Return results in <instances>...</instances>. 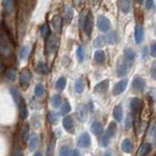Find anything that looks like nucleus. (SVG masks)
<instances>
[{
	"mask_svg": "<svg viewBox=\"0 0 156 156\" xmlns=\"http://www.w3.org/2000/svg\"><path fill=\"white\" fill-rule=\"evenodd\" d=\"M58 46H59V37L54 34H50L48 35L45 43V51L47 54L55 53Z\"/></svg>",
	"mask_w": 156,
	"mask_h": 156,
	"instance_id": "f257e3e1",
	"label": "nucleus"
},
{
	"mask_svg": "<svg viewBox=\"0 0 156 156\" xmlns=\"http://www.w3.org/2000/svg\"><path fill=\"white\" fill-rule=\"evenodd\" d=\"M77 144L79 147L81 148H87L88 146H90L91 144V139L88 133H83L81 136H79Z\"/></svg>",
	"mask_w": 156,
	"mask_h": 156,
	"instance_id": "f03ea898",
	"label": "nucleus"
},
{
	"mask_svg": "<svg viewBox=\"0 0 156 156\" xmlns=\"http://www.w3.org/2000/svg\"><path fill=\"white\" fill-rule=\"evenodd\" d=\"M34 94H35V96H37V97L44 96V94H45V88H44V86L42 83H38V84L35 86Z\"/></svg>",
	"mask_w": 156,
	"mask_h": 156,
	"instance_id": "2f4dec72",
	"label": "nucleus"
},
{
	"mask_svg": "<svg viewBox=\"0 0 156 156\" xmlns=\"http://www.w3.org/2000/svg\"><path fill=\"white\" fill-rule=\"evenodd\" d=\"M145 88V81L140 76H136L133 80V90L136 92H142Z\"/></svg>",
	"mask_w": 156,
	"mask_h": 156,
	"instance_id": "7ed1b4c3",
	"label": "nucleus"
},
{
	"mask_svg": "<svg viewBox=\"0 0 156 156\" xmlns=\"http://www.w3.org/2000/svg\"><path fill=\"white\" fill-rule=\"evenodd\" d=\"M109 140H110L109 137H107L106 136H104L103 137H102V140H101V145L103 146V147H106V146L108 145V144H109Z\"/></svg>",
	"mask_w": 156,
	"mask_h": 156,
	"instance_id": "de8ad7c7",
	"label": "nucleus"
},
{
	"mask_svg": "<svg viewBox=\"0 0 156 156\" xmlns=\"http://www.w3.org/2000/svg\"><path fill=\"white\" fill-rule=\"evenodd\" d=\"M62 124H63V128L65 129L66 132H68L69 133H74L75 124H74V120L72 116H70V115L65 116L63 121H62Z\"/></svg>",
	"mask_w": 156,
	"mask_h": 156,
	"instance_id": "423d86ee",
	"label": "nucleus"
},
{
	"mask_svg": "<svg viewBox=\"0 0 156 156\" xmlns=\"http://www.w3.org/2000/svg\"><path fill=\"white\" fill-rule=\"evenodd\" d=\"M108 87H109V80H104V81L98 83L94 87V91L97 93H103L107 90Z\"/></svg>",
	"mask_w": 156,
	"mask_h": 156,
	"instance_id": "dca6fc26",
	"label": "nucleus"
},
{
	"mask_svg": "<svg viewBox=\"0 0 156 156\" xmlns=\"http://www.w3.org/2000/svg\"><path fill=\"white\" fill-rule=\"evenodd\" d=\"M71 111V104L68 100H65L64 103L62 104L61 107V111H60V114L61 115H67Z\"/></svg>",
	"mask_w": 156,
	"mask_h": 156,
	"instance_id": "72a5a7b5",
	"label": "nucleus"
},
{
	"mask_svg": "<svg viewBox=\"0 0 156 156\" xmlns=\"http://www.w3.org/2000/svg\"><path fill=\"white\" fill-rule=\"evenodd\" d=\"M90 131L94 136H100L103 133V126L102 124L98 121H94L90 126Z\"/></svg>",
	"mask_w": 156,
	"mask_h": 156,
	"instance_id": "ddd939ff",
	"label": "nucleus"
},
{
	"mask_svg": "<svg viewBox=\"0 0 156 156\" xmlns=\"http://www.w3.org/2000/svg\"><path fill=\"white\" fill-rule=\"evenodd\" d=\"M94 61L98 64L104 63L105 61V53L102 50H96L94 53Z\"/></svg>",
	"mask_w": 156,
	"mask_h": 156,
	"instance_id": "cd10ccee",
	"label": "nucleus"
},
{
	"mask_svg": "<svg viewBox=\"0 0 156 156\" xmlns=\"http://www.w3.org/2000/svg\"><path fill=\"white\" fill-rule=\"evenodd\" d=\"M51 106L53 108H58V107H60L62 105V97L59 95V94H55L51 97Z\"/></svg>",
	"mask_w": 156,
	"mask_h": 156,
	"instance_id": "bb28decb",
	"label": "nucleus"
},
{
	"mask_svg": "<svg viewBox=\"0 0 156 156\" xmlns=\"http://www.w3.org/2000/svg\"><path fill=\"white\" fill-rule=\"evenodd\" d=\"M32 80V73L29 69L23 70V72L20 75V83L22 87H27Z\"/></svg>",
	"mask_w": 156,
	"mask_h": 156,
	"instance_id": "1a4fd4ad",
	"label": "nucleus"
},
{
	"mask_svg": "<svg viewBox=\"0 0 156 156\" xmlns=\"http://www.w3.org/2000/svg\"><path fill=\"white\" fill-rule=\"evenodd\" d=\"M150 74H151V77L156 80V62L152 64V67H151V69H150Z\"/></svg>",
	"mask_w": 156,
	"mask_h": 156,
	"instance_id": "49530a36",
	"label": "nucleus"
},
{
	"mask_svg": "<svg viewBox=\"0 0 156 156\" xmlns=\"http://www.w3.org/2000/svg\"><path fill=\"white\" fill-rule=\"evenodd\" d=\"M10 92H11V94L13 96V98H14L18 107H19V105H22V103H25L24 98L22 97L21 93L19 92V90H18L17 88H15V87L10 88Z\"/></svg>",
	"mask_w": 156,
	"mask_h": 156,
	"instance_id": "f8f14e48",
	"label": "nucleus"
},
{
	"mask_svg": "<svg viewBox=\"0 0 156 156\" xmlns=\"http://www.w3.org/2000/svg\"><path fill=\"white\" fill-rule=\"evenodd\" d=\"M86 1L87 0H74V4L77 8L81 9V8H83L84 4H86Z\"/></svg>",
	"mask_w": 156,
	"mask_h": 156,
	"instance_id": "a18cd8bd",
	"label": "nucleus"
},
{
	"mask_svg": "<svg viewBox=\"0 0 156 156\" xmlns=\"http://www.w3.org/2000/svg\"><path fill=\"white\" fill-rule=\"evenodd\" d=\"M84 90V83L83 81V79L79 78L76 80L75 82V90L78 93H82Z\"/></svg>",
	"mask_w": 156,
	"mask_h": 156,
	"instance_id": "7c9ffc66",
	"label": "nucleus"
},
{
	"mask_svg": "<svg viewBox=\"0 0 156 156\" xmlns=\"http://www.w3.org/2000/svg\"><path fill=\"white\" fill-rule=\"evenodd\" d=\"M18 109H19V116H20V118L22 120H26L27 118H28L29 111H28V107H27L26 103L19 106V107H18Z\"/></svg>",
	"mask_w": 156,
	"mask_h": 156,
	"instance_id": "a878e982",
	"label": "nucleus"
},
{
	"mask_svg": "<svg viewBox=\"0 0 156 156\" xmlns=\"http://www.w3.org/2000/svg\"><path fill=\"white\" fill-rule=\"evenodd\" d=\"M150 53H151V55H152L153 57H156V41L152 42V44H151Z\"/></svg>",
	"mask_w": 156,
	"mask_h": 156,
	"instance_id": "09e8293b",
	"label": "nucleus"
},
{
	"mask_svg": "<svg viewBox=\"0 0 156 156\" xmlns=\"http://www.w3.org/2000/svg\"><path fill=\"white\" fill-rule=\"evenodd\" d=\"M73 16H74V11H73L72 6L66 5L65 6V18H66L67 23H70V22L72 21Z\"/></svg>",
	"mask_w": 156,
	"mask_h": 156,
	"instance_id": "c85d7f7f",
	"label": "nucleus"
},
{
	"mask_svg": "<svg viewBox=\"0 0 156 156\" xmlns=\"http://www.w3.org/2000/svg\"><path fill=\"white\" fill-rule=\"evenodd\" d=\"M66 84H67V80H66V78L60 77L59 79L57 80V82L55 83V87H56V90L62 91L66 87Z\"/></svg>",
	"mask_w": 156,
	"mask_h": 156,
	"instance_id": "c756f323",
	"label": "nucleus"
},
{
	"mask_svg": "<svg viewBox=\"0 0 156 156\" xmlns=\"http://www.w3.org/2000/svg\"><path fill=\"white\" fill-rule=\"evenodd\" d=\"M5 76H6V78L9 80V81H15L16 78H17V73H16V71L15 70H13V69H8L6 71V73H5Z\"/></svg>",
	"mask_w": 156,
	"mask_h": 156,
	"instance_id": "c9c22d12",
	"label": "nucleus"
},
{
	"mask_svg": "<svg viewBox=\"0 0 156 156\" xmlns=\"http://www.w3.org/2000/svg\"><path fill=\"white\" fill-rule=\"evenodd\" d=\"M153 5V0H146V3H145V8L146 9H150Z\"/></svg>",
	"mask_w": 156,
	"mask_h": 156,
	"instance_id": "8fccbe9b",
	"label": "nucleus"
},
{
	"mask_svg": "<svg viewBox=\"0 0 156 156\" xmlns=\"http://www.w3.org/2000/svg\"><path fill=\"white\" fill-rule=\"evenodd\" d=\"M35 72L39 75H46L49 72V68H48V66L45 63H43V62H38L37 65L35 66Z\"/></svg>",
	"mask_w": 156,
	"mask_h": 156,
	"instance_id": "aec40b11",
	"label": "nucleus"
},
{
	"mask_svg": "<svg viewBox=\"0 0 156 156\" xmlns=\"http://www.w3.org/2000/svg\"><path fill=\"white\" fill-rule=\"evenodd\" d=\"M106 41L109 44H115L116 42L118 41V37L117 34L116 33H109L108 34L106 35Z\"/></svg>",
	"mask_w": 156,
	"mask_h": 156,
	"instance_id": "473e14b6",
	"label": "nucleus"
},
{
	"mask_svg": "<svg viewBox=\"0 0 156 156\" xmlns=\"http://www.w3.org/2000/svg\"><path fill=\"white\" fill-rule=\"evenodd\" d=\"M38 145V136L37 135H33L32 136L30 137L29 140V147H30V150H34L35 148L37 147Z\"/></svg>",
	"mask_w": 156,
	"mask_h": 156,
	"instance_id": "393cba45",
	"label": "nucleus"
},
{
	"mask_svg": "<svg viewBox=\"0 0 156 156\" xmlns=\"http://www.w3.org/2000/svg\"><path fill=\"white\" fill-rule=\"evenodd\" d=\"M30 140V129H29V126L27 125L24 129V132H23V140L25 142H27Z\"/></svg>",
	"mask_w": 156,
	"mask_h": 156,
	"instance_id": "79ce46f5",
	"label": "nucleus"
},
{
	"mask_svg": "<svg viewBox=\"0 0 156 156\" xmlns=\"http://www.w3.org/2000/svg\"><path fill=\"white\" fill-rule=\"evenodd\" d=\"M144 26L140 23H137L136 28H135V39H136V43L140 44L144 41Z\"/></svg>",
	"mask_w": 156,
	"mask_h": 156,
	"instance_id": "0eeeda50",
	"label": "nucleus"
},
{
	"mask_svg": "<svg viewBox=\"0 0 156 156\" xmlns=\"http://www.w3.org/2000/svg\"><path fill=\"white\" fill-rule=\"evenodd\" d=\"M77 57L80 62H83L84 60V57H86V51H84V48L83 46H80L77 49Z\"/></svg>",
	"mask_w": 156,
	"mask_h": 156,
	"instance_id": "4c0bfd02",
	"label": "nucleus"
},
{
	"mask_svg": "<svg viewBox=\"0 0 156 156\" xmlns=\"http://www.w3.org/2000/svg\"><path fill=\"white\" fill-rule=\"evenodd\" d=\"M105 44V39L103 37H101V35H99V37H97L94 41H93V46L96 47V48H101L103 47Z\"/></svg>",
	"mask_w": 156,
	"mask_h": 156,
	"instance_id": "f704fd0d",
	"label": "nucleus"
},
{
	"mask_svg": "<svg viewBox=\"0 0 156 156\" xmlns=\"http://www.w3.org/2000/svg\"><path fill=\"white\" fill-rule=\"evenodd\" d=\"M136 57V52L131 48H126L124 51V60L127 62L128 64H130L131 62L133 61Z\"/></svg>",
	"mask_w": 156,
	"mask_h": 156,
	"instance_id": "a211bd4d",
	"label": "nucleus"
},
{
	"mask_svg": "<svg viewBox=\"0 0 156 156\" xmlns=\"http://www.w3.org/2000/svg\"><path fill=\"white\" fill-rule=\"evenodd\" d=\"M47 118H48V121H49L50 124L56 125L58 123V121H59L60 114H58L56 112H53V111H49L47 114Z\"/></svg>",
	"mask_w": 156,
	"mask_h": 156,
	"instance_id": "b1692460",
	"label": "nucleus"
},
{
	"mask_svg": "<svg viewBox=\"0 0 156 156\" xmlns=\"http://www.w3.org/2000/svg\"><path fill=\"white\" fill-rule=\"evenodd\" d=\"M142 106H144V103H142L141 99L137 98V97H133L130 101V108L133 115L139 114L142 109Z\"/></svg>",
	"mask_w": 156,
	"mask_h": 156,
	"instance_id": "39448f33",
	"label": "nucleus"
},
{
	"mask_svg": "<svg viewBox=\"0 0 156 156\" xmlns=\"http://www.w3.org/2000/svg\"><path fill=\"white\" fill-rule=\"evenodd\" d=\"M113 117L116 121H122L123 119V109L121 105H116L113 109Z\"/></svg>",
	"mask_w": 156,
	"mask_h": 156,
	"instance_id": "412c9836",
	"label": "nucleus"
},
{
	"mask_svg": "<svg viewBox=\"0 0 156 156\" xmlns=\"http://www.w3.org/2000/svg\"><path fill=\"white\" fill-rule=\"evenodd\" d=\"M104 156H111V152H110V151H108V152H106L104 154Z\"/></svg>",
	"mask_w": 156,
	"mask_h": 156,
	"instance_id": "864d4df0",
	"label": "nucleus"
},
{
	"mask_svg": "<svg viewBox=\"0 0 156 156\" xmlns=\"http://www.w3.org/2000/svg\"><path fill=\"white\" fill-rule=\"evenodd\" d=\"M116 131H117V125H116L115 122H111L109 124V126L107 127V130L105 132L104 136H106L107 137H109V139H112V137L115 136Z\"/></svg>",
	"mask_w": 156,
	"mask_h": 156,
	"instance_id": "6ab92c4d",
	"label": "nucleus"
},
{
	"mask_svg": "<svg viewBox=\"0 0 156 156\" xmlns=\"http://www.w3.org/2000/svg\"><path fill=\"white\" fill-rule=\"evenodd\" d=\"M30 49L29 46H23L21 49V52H20V57L22 60L26 59V58H28V56L30 55Z\"/></svg>",
	"mask_w": 156,
	"mask_h": 156,
	"instance_id": "e433bc0d",
	"label": "nucleus"
},
{
	"mask_svg": "<svg viewBox=\"0 0 156 156\" xmlns=\"http://www.w3.org/2000/svg\"><path fill=\"white\" fill-rule=\"evenodd\" d=\"M151 150H152V144H149V142H145V144L140 146L139 153L140 156H146L147 154H149Z\"/></svg>",
	"mask_w": 156,
	"mask_h": 156,
	"instance_id": "4be33fe9",
	"label": "nucleus"
},
{
	"mask_svg": "<svg viewBox=\"0 0 156 156\" xmlns=\"http://www.w3.org/2000/svg\"><path fill=\"white\" fill-rule=\"evenodd\" d=\"M34 156H42V153L41 152H35L34 154Z\"/></svg>",
	"mask_w": 156,
	"mask_h": 156,
	"instance_id": "603ef678",
	"label": "nucleus"
},
{
	"mask_svg": "<svg viewBox=\"0 0 156 156\" xmlns=\"http://www.w3.org/2000/svg\"><path fill=\"white\" fill-rule=\"evenodd\" d=\"M121 149L125 153H131L133 149V144L130 139H125L122 141L121 144Z\"/></svg>",
	"mask_w": 156,
	"mask_h": 156,
	"instance_id": "4468645a",
	"label": "nucleus"
},
{
	"mask_svg": "<svg viewBox=\"0 0 156 156\" xmlns=\"http://www.w3.org/2000/svg\"><path fill=\"white\" fill-rule=\"evenodd\" d=\"M136 1L139 3H142V2H144V0H136Z\"/></svg>",
	"mask_w": 156,
	"mask_h": 156,
	"instance_id": "5fc2aeb1",
	"label": "nucleus"
},
{
	"mask_svg": "<svg viewBox=\"0 0 156 156\" xmlns=\"http://www.w3.org/2000/svg\"><path fill=\"white\" fill-rule=\"evenodd\" d=\"M88 12H90V11H87V10H86V11H83V12H82L81 16H80V20H79V25H80V28L83 29L84 22H86V20H87V17Z\"/></svg>",
	"mask_w": 156,
	"mask_h": 156,
	"instance_id": "58836bf2",
	"label": "nucleus"
},
{
	"mask_svg": "<svg viewBox=\"0 0 156 156\" xmlns=\"http://www.w3.org/2000/svg\"><path fill=\"white\" fill-rule=\"evenodd\" d=\"M71 155V149L69 146L64 145L62 146L59 150V156H70Z\"/></svg>",
	"mask_w": 156,
	"mask_h": 156,
	"instance_id": "ea45409f",
	"label": "nucleus"
},
{
	"mask_svg": "<svg viewBox=\"0 0 156 156\" xmlns=\"http://www.w3.org/2000/svg\"><path fill=\"white\" fill-rule=\"evenodd\" d=\"M77 114H78V117L80 119V121H82V122L86 121L87 118V106L80 105L78 107Z\"/></svg>",
	"mask_w": 156,
	"mask_h": 156,
	"instance_id": "f3484780",
	"label": "nucleus"
},
{
	"mask_svg": "<svg viewBox=\"0 0 156 156\" xmlns=\"http://www.w3.org/2000/svg\"><path fill=\"white\" fill-rule=\"evenodd\" d=\"M70 156H81V152L79 151V149H73L71 151Z\"/></svg>",
	"mask_w": 156,
	"mask_h": 156,
	"instance_id": "3c124183",
	"label": "nucleus"
},
{
	"mask_svg": "<svg viewBox=\"0 0 156 156\" xmlns=\"http://www.w3.org/2000/svg\"><path fill=\"white\" fill-rule=\"evenodd\" d=\"M97 28H98L99 30L103 33L108 32V30L111 29V23L108 18H106L104 16H100L97 19Z\"/></svg>",
	"mask_w": 156,
	"mask_h": 156,
	"instance_id": "20e7f679",
	"label": "nucleus"
},
{
	"mask_svg": "<svg viewBox=\"0 0 156 156\" xmlns=\"http://www.w3.org/2000/svg\"><path fill=\"white\" fill-rule=\"evenodd\" d=\"M131 0H119V8L124 14H127V13L131 11Z\"/></svg>",
	"mask_w": 156,
	"mask_h": 156,
	"instance_id": "2eb2a0df",
	"label": "nucleus"
},
{
	"mask_svg": "<svg viewBox=\"0 0 156 156\" xmlns=\"http://www.w3.org/2000/svg\"><path fill=\"white\" fill-rule=\"evenodd\" d=\"M128 70H129V64L124 60L123 62H119L118 63L117 69H116V73H117L118 77H124V76L127 75Z\"/></svg>",
	"mask_w": 156,
	"mask_h": 156,
	"instance_id": "9b49d317",
	"label": "nucleus"
},
{
	"mask_svg": "<svg viewBox=\"0 0 156 156\" xmlns=\"http://www.w3.org/2000/svg\"><path fill=\"white\" fill-rule=\"evenodd\" d=\"M51 25L56 32H60L62 29V18L60 16H55L51 21Z\"/></svg>",
	"mask_w": 156,
	"mask_h": 156,
	"instance_id": "5701e85b",
	"label": "nucleus"
},
{
	"mask_svg": "<svg viewBox=\"0 0 156 156\" xmlns=\"http://www.w3.org/2000/svg\"><path fill=\"white\" fill-rule=\"evenodd\" d=\"M92 29H93V17H92L91 13L88 12L87 20H86V22H84L83 30H84V32L87 33V35H90V34L92 32Z\"/></svg>",
	"mask_w": 156,
	"mask_h": 156,
	"instance_id": "9d476101",
	"label": "nucleus"
},
{
	"mask_svg": "<svg viewBox=\"0 0 156 156\" xmlns=\"http://www.w3.org/2000/svg\"><path fill=\"white\" fill-rule=\"evenodd\" d=\"M54 142H50L49 144H48V147H47V150H46V156H53V153H54Z\"/></svg>",
	"mask_w": 156,
	"mask_h": 156,
	"instance_id": "37998d69",
	"label": "nucleus"
},
{
	"mask_svg": "<svg viewBox=\"0 0 156 156\" xmlns=\"http://www.w3.org/2000/svg\"><path fill=\"white\" fill-rule=\"evenodd\" d=\"M128 86V80L127 79H123L120 82H118L115 84L113 87V94L114 95H119L121 94L122 92L125 91V90L127 88Z\"/></svg>",
	"mask_w": 156,
	"mask_h": 156,
	"instance_id": "6e6552de",
	"label": "nucleus"
},
{
	"mask_svg": "<svg viewBox=\"0 0 156 156\" xmlns=\"http://www.w3.org/2000/svg\"><path fill=\"white\" fill-rule=\"evenodd\" d=\"M41 34L42 37H46V35H49V29H48V27L46 25L41 26Z\"/></svg>",
	"mask_w": 156,
	"mask_h": 156,
	"instance_id": "c03bdc74",
	"label": "nucleus"
},
{
	"mask_svg": "<svg viewBox=\"0 0 156 156\" xmlns=\"http://www.w3.org/2000/svg\"><path fill=\"white\" fill-rule=\"evenodd\" d=\"M4 1V6H5V9L8 12H11L14 8V2L13 0H3Z\"/></svg>",
	"mask_w": 156,
	"mask_h": 156,
	"instance_id": "a19ab883",
	"label": "nucleus"
}]
</instances>
